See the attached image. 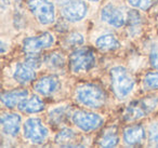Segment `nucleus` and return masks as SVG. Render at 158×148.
<instances>
[{
    "label": "nucleus",
    "instance_id": "1",
    "mask_svg": "<svg viewBox=\"0 0 158 148\" xmlns=\"http://www.w3.org/2000/svg\"><path fill=\"white\" fill-rule=\"evenodd\" d=\"M76 101L87 108L100 109L107 102V94L101 85L87 82L78 85L75 92Z\"/></svg>",
    "mask_w": 158,
    "mask_h": 148
},
{
    "label": "nucleus",
    "instance_id": "2",
    "mask_svg": "<svg viewBox=\"0 0 158 148\" xmlns=\"http://www.w3.org/2000/svg\"><path fill=\"white\" fill-rule=\"evenodd\" d=\"M110 88L115 97L119 101L127 98L135 85L132 74L123 66H115L110 70Z\"/></svg>",
    "mask_w": 158,
    "mask_h": 148
},
{
    "label": "nucleus",
    "instance_id": "3",
    "mask_svg": "<svg viewBox=\"0 0 158 148\" xmlns=\"http://www.w3.org/2000/svg\"><path fill=\"white\" fill-rule=\"evenodd\" d=\"M97 64V56L92 49L77 48L69 54L68 66L73 74H85L92 69Z\"/></svg>",
    "mask_w": 158,
    "mask_h": 148
},
{
    "label": "nucleus",
    "instance_id": "4",
    "mask_svg": "<svg viewBox=\"0 0 158 148\" xmlns=\"http://www.w3.org/2000/svg\"><path fill=\"white\" fill-rule=\"evenodd\" d=\"M24 138L31 144H44L49 136V130L39 118H28L23 124Z\"/></svg>",
    "mask_w": 158,
    "mask_h": 148
},
{
    "label": "nucleus",
    "instance_id": "5",
    "mask_svg": "<svg viewBox=\"0 0 158 148\" xmlns=\"http://www.w3.org/2000/svg\"><path fill=\"white\" fill-rule=\"evenodd\" d=\"M72 121L79 130L84 132H93L100 129L104 123V119L99 113L79 109L72 113Z\"/></svg>",
    "mask_w": 158,
    "mask_h": 148
},
{
    "label": "nucleus",
    "instance_id": "6",
    "mask_svg": "<svg viewBox=\"0 0 158 148\" xmlns=\"http://www.w3.org/2000/svg\"><path fill=\"white\" fill-rule=\"evenodd\" d=\"M27 5L40 24L49 25L55 21V7L50 0H28Z\"/></svg>",
    "mask_w": 158,
    "mask_h": 148
},
{
    "label": "nucleus",
    "instance_id": "7",
    "mask_svg": "<svg viewBox=\"0 0 158 148\" xmlns=\"http://www.w3.org/2000/svg\"><path fill=\"white\" fill-rule=\"evenodd\" d=\"M54 36L51 33L46 31L34 37L25 38L22 43V50L25 54H35L42 50L51 48L54 44Z\"/></svg>",
    "mask_w": 158,
    "mask_h": 148
},
{
    "label": "nucleus",
    "instance_id": "8",
    "mask_svg": "<svg viewBox=\"0 0 158 148\" xmlns=\"http://www.w3.org/2000/svg\"><path fill=\"white\" fill-rule=\"evenodd\" d=\"M61 13L65 21L76 23L87 16L88 7L82 0H70L62 6Z\"/></svg>",
    "mask_w": 158,
    "mask_h": 148
},
{
    "label": "nucleus",
    "instance_id": "9",
    "mask_svg": "<svg viewBox=\"0 0 158 148\" xmlns=\"http://www.w3.org/2000/svg\"><path fill=\"white\" fill-rule=\"evenodd\" d=\"M61 88V81L56 75H46L39 78L34 84V90L41 96H50Z\"/></svg>",
    "mask_w": 158,
    "mask_h": 148
},
{
    "label": "nucleus",
    "instance_id": "10",
    "mask_svg": "<svg viewBox=\"0 0 158 148\" xmlns=\"http://www.w3.org/2000/svg\"><path fill=\"white\" fill-rule=\"evenodd\" d=\"M101 20L115 28H120L126 24L125 14L119 8L112 3H108L103 7L101 11Z\"/></svg>",
    "mask_w": 158,
    "mask_h": 148
},
{
    "label": "nucleus",
    "instance_id": "11",
    "mask_svg": "<svg viewBox=\"0 0 158 148\" xmlns=\"http://www.w3.org/2000/svg\"><path fill=\"white\" fill-rule=\"evenodd\" d=\"M2 132L10 137H15L20 133L22 126V117L15 113H3L0 119Z\"/></svg>",
    "mask_w": 158,
    "mask_h": 148
},
{
    "label": "nucleus",
    "instance_id": "12",
    "mask_svg": "<svg viewBox=\"0 0 158 148\" xmlns=\"http://www.w3.org/2000/svg\"><path fill=\"white\" fill-rule=\"evenodd\" d=\"M146 137V132L142 124H133L125 128L123 132V143L127 146H138L143 143Z\"/></svg>",
    "mask_w": 158,
    "mask_h": 148
},
{
    "label": "nucleus",
    "instance_id": "13",
    "mask_svg": "<svg viewBox=\"0 0 158 148\" xmlns=\"http://www.w3.org/2000/svg\"><path fill=\"white\" fill-rule=\"evenodd\" d=\"M28 97V91L24 89H15L5 91L1 94V103L9 109L19 107V105Z\"/></svg>",
    "mask_w": 158,
    "mask_h": 148
},
{
    "label": "nucleus",
    "instance_id": "14",
    "mask_svg": "<svg viewBox=\"0 0 158 148\" xmlns=\"http://www.w3.org/2000/svg\"><path fill=\"white\" fill-rule=\"evenodd\" d=\"M13 79L20 84H28L36 79V69L31 68L24 62L18 63L13 72Z\"/></svg>",
    "mask_w": 158,
    "mask_h": 148
},
{
    "label": "nucleus",
    "instance_id": "15",
    "mask_svg": "<svg viewBox=\"0 0 158 148\" xmlns=\"http://www.w3.org/2000/svg\"><path fill=\"white\" fill-rule=\"evenodd\" d=\"M44 107H46V105H44V101L38 95H33L23 101L19 105L18 108L25 113H39L44 111Z\"/></svg>",
    "mask_w": 158,
    "mask_h": 148
},
{
    "label": "nucleus",
    "instance_id": "16",
    "mask_svg": "<svg viewBox=\"0 0 158 148\" xmlns=\"http://www.w3.org/2000/svg\"><path fill=\"white\" fill-rule=\"evenodd\" d=\"M95 46L103 52H110L120 48V41L114 34H105L95 40Z\"/></svg>",
    "mask_w": 158,
    "mask_h": 148
},
{
    "label": "nucleus",
    "instance_id": "17",
    "mask_svg": "<svg viewBox=\"0 0 158 148\" xmlns=\"http://www.w3.org/2000/svg\"><path fill=\"white\" fill-rule=\"evenodd\" d=\"M118 143L119 135L116 126H110L105 129L98 141V144L101 147H116Z\"/></svg>",
    "mask_w": 158,
    "mask_h": 148
},
{
    "label": "nucleus",
    "instance_id": "18",
    "mask_svg": "<svg viewBox=\"0 0 158 148\" xmlns=\"http://www.w3.org/2000/svg\"><path fill=\"white\" fill-rule=\"evenodd\" d=\"M147 113L141 105L140 101L133 102L126 108L123 113V120L127 122H134L139 119H142Z\"/></svg>",
    "mask_w": 158,
    "mask_h": 148
},
{
    "label": "nucleus",
    "instance_id": "19",
    "mask_svg": "<svg viewBox=\"0 0 158 148\" xmlns=\"http://www.w3.org/2000/svg\"><path fill=\"white\" fill-rule=\"evenodd\" d=\"M77 138H78V134L74 130L69 128H64L55 135L54 142L60 146L72 147V146H75L73 143H75Z\"/></svg>",
    "mask_w": 158,
    "mask_h": 148
},
{
    "label": "nucleus",
    "instance_id": "20",
    "mask_svg": "<svg viewBox=\"0 0 158 148\" xmlns=\"http://www.w3.org/2000/svg\"><path fill=\"white\" fill-rule=\"evenodd\" d=\"M44 64L53 70L62 69L66 65V59L61 52H51L44 56Z\"/></svg>",
    "mask_w": 158,
    "mask_h": 148
},
{
    "label": "nucleus",
    "instance_id": "21",
    "mask_svg": "<svg viewBox=\"0 0 158 148\" xmlns=\"http://www.w3.org/2000/svg\"><path fill=\"white\" fill-rule=\"evenodd\" d=\"M68 116V109L67 107H56L49 113V122L53 125H61L64 123Z\"/></svg>",
    "mask_w": 158,
    "mask_h": 148
},
{
    "label": "nucleus",
    "instance_id": "22",
    "mask_svg": "<svg viewBox=\"0 0 158 148\" xmlns=\"http://www.w3.org/2000/svg\"><path fill=\"white\" fill-rule=\"evenodd\" d=\"M128 25H129V33L133 35V31L138 34L141 29V25H142V18L139 14L138 11L135 10H131L128 12Z\"/></svg>",
    "mask_w": 158,
    "mask_h": 148
},
{
    "label": "nucleus",
    "instance_id": "23",
    "mask_svg": "<svg viewBox=\"0 0 158 148\" xmlns=\"http://www.w3.org/2000/svg\"><path fill=\"white\" fill-rule=\"evenodd\" d=\"M143 88L146 91L158 90V72H146L143 77Z\"/></svg>",
    "mask_w": 158,
    "mask_h": 148
},
{
    "label": "nucleus",
    "instance_id": "24",
    "mask_svg": "<svg viewBox=\"0 0 158 148\" xmlns=\"http://www.w3.org/2000/svg\"><path fill=\"white\" fill-rule=\"evenodd\" d=\"M84 42H85L84 36L79 33H70L65 38V44L67 47H73V48H78V47L82 46Z\"/></svg>",
    "mask_w": 158,
    "mask_h": 148
},
{
    "label": "nucleus",
    "instance_id": "25",
    "mask_svg": "<svg viewBox=\"0 0 158 148\" xmlns=\"http://www.w3.org/2000/svg\"><path fill=\"white\" fill-rule=\"evenodd\" d=\"M24 63L27 64L28 66H31L34 69H38L44 64V57L40 56L38 53H35V54H26V57L24 59Z\"/></svg>",
    "mask_w": 158,
    "mask_h": 148
},
{
    "label": "nucleus",
    "instance_id": "26",
    "mask_svg": "<svg viewBox=\"0 0 158 148\" xmlns=\"http://www.w3.org/2000/svg\"><path fill=\"white\" fill-rule=\"evenodd\" d=\"M128 3L134 9H140L146 11L155 3L156 0H127Z\"/></svg>",
    "mask_w": 158,
    "mask_h": 148
},
{
    "label": "nucleus",
    "instance_id": "27",
    "mask_svg": "<svg viewBox=\"0 0 158 148\" xmlns=\"http://www.w3.org/2000/svg\"><path fill=\"white\" fill-rule=\"evenodd\" d=\"M148 142L152 145L158 146V122H154L148 128Z\"/></svg>",
    "mask_w": 158,
    "mask_h": 148
},
{
    "label": "nucleus",
    "instance_id": "28",
    "mask_svg": "<svg viewBox=\"0 0 158 148\" xmlns=\"http://www.w3.org/2000/svg\"><path fill=\"white\" fill-rule=\"evenodd\" d=\"M149 61H151V64L153 66V68L155 69H158V50L157 49H154L151 53V56H149Z\"/></svg>",
    "mask_w": 158,
    "mask_h": 148
},
{
    "label": "nucleus",
    "instance_id": "29",
    "mask_svg": "<svg viewBox=\"0 0 158 148\" xmlns=\"http://www.w3.org/2000/svg\"><path fill=\"white\" fill-rule=\"evenodd\" d=\"M6 51V44L3 41H1V53H5Z\"/></svg>",
    "mask_w": 158,
    "mask_h": 148
},
{
    "label": "nucleus",
    "instance_id": "30",
    "mask_svg": "<svg viewBox=\"0 0 158 148\" xmlns=\"http://www.w3.org/2000/svg\"><path fill=\"white\" fill-rule=\"evenodd\" d=\"M88 1H91V2H98L100 0H88Z\"/></svg>",
    "mask_w": 158,
    "mask_h": 148
}]
</instances>
